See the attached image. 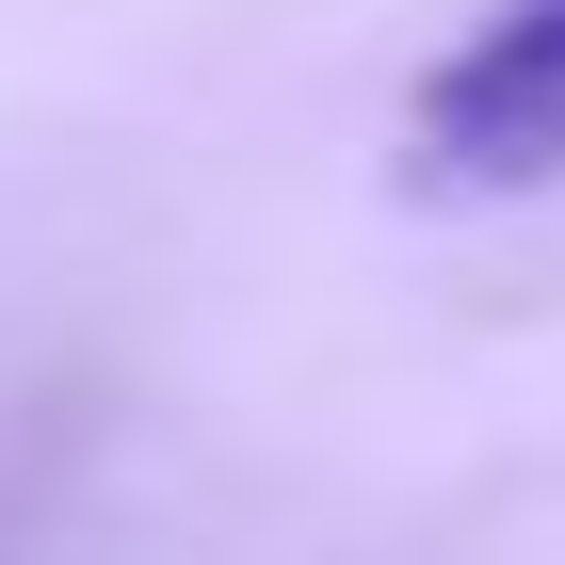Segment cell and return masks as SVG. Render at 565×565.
Listing matches in <instances>:
<instances>
[{
    "label": "cell",
    "mask_w": 565,
    "mask_h": 565,
    "mask_svg": "<svg viewBox=\"0 0 565 565\" xmlns=\"http://www.w3.org/2000/svg\"><path fill=\"white\" fill-rule=\"evenodd\" d=\"M65 469H82V372L0 340V565H33V533L65 518Z\"/></svg>",
    "instance_id": "cell-2"
},
{
    "label": "cell",
    "mask_w": 565,
    "mask_h": 565,
    "mask_svg": "<svg viewBox=\"0 0 565 565\" xmlns=\"http://www.w3.org/2000/svg\"><path fill=\"white\" fill-rule=\"evenodd\" d=\"M420 194H550L565 178V0H484L404 97Z\"/></svg>",
    "instance_id": "cell-1"
}]
</instances>
